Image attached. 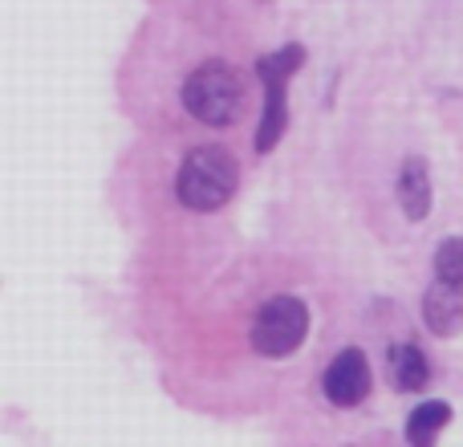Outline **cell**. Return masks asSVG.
Wrapping results in <instances>:
<instances>
[{"instance_id":"cell-1","label":"cell","mask_w":463,"mask_h":447,"mask_svg":"<svg viewBox=\"0 0 463 447\" xmlns=\"http://www.w3.org/2000/svg\"><path fill=\"white\" fill-rule=\"evenodd\" d=\"M248 106V81L224 57L195 65L184 81V110L203 127H232Z\"/></svg>"},{"instance_id":"cell-2","label":"cell","mask_w":463,"mask_h":447,"mask_svg":"<svg viewBox=\"0 0 463 447\" xmlns=\"http://www.w3.org/2000/svg\"><path fill=\"white\" fill-rule=\"evenodd\" d=\"M240 187V163L228 147L203 143L184 155L175 176V195L192 212H220Z\"/></svg>"},{"instance_id":"cell-3","label":"cell","mask_w":463,"mask_h":447,"mask_svg":"<svg viewBox=\"0 0 463 447\" xmlns=\"http://www.w3.org/2000/svg\"><path fill=\"white\" fill-rule=\"evenodd\" d=\"M305 65V45H280L272 53H264L256 62V78L264 90V106H260V122H256V151L269 155L272 147L285 138L288 130V78Z\"/></svg>"},{"instance_id":"cell-4","label":"cell","mask_w":463,"mask_h":447,"mask_svg":"<svg viewBox=\"0 0 463 447\" xmlns=\"http://www.w3.org/2000/svg\"><path fill=\"white\" fill-rule=\"evenodd\" d=\"M309 338V305L293 293H277L252 318V350L260 358H288Z\"/></svg>"},{"instance_id":"cell-5","label":"cell","mask_w":463,"mask_h":447,"mask_svg":"<svg viewBox=\"0 0 463 447\" xmlns=\"http://www.w3.org/2000/svg\"><path fill=\"white\" fill-rule=\"evenodd\" d=\"M370 362L366 354L358 350V346H345L342 354H337L334 362H329L326 378H321V391H326V399L334 403V407H358V403H366L370 395Z\"/></svg>"},{"instance_id":"cell-6","label":"cell","mask_w":463,"mask_h":447,"mask_svg":"<svg viewBox=\"0 0 463 447\" xmlns=\"http://www.w3.org/2000/svg\"><path fill=\"white\" fill-rule=\"evenodd\" d=\"M394 195H399V208L407 220H427L431 216V167H427V159H419V155H407L399 167V176H394Z\"/></svg>"},{"instance_id":"cell-7","label":"cell","mask_w":463,"mask_h":447,"mask_svg":"<svg viewBox=\"0 0 463 447\" xmlns=\"http://www.w3.org/2000/svg\"><path fill=\"white\" fill-rule=\"evenodd\" d=\"M423 321L435 338L463 334V289L448 281H431L423 293Z\"/></svg>"},{"instance_id":"cell-8","label":"cell","mask_w":463,"mask_h":447,"mask_svg":"<svg viewBox=\"0 0 463 447\" xmlns=\"http://www.w3.org/2000/svg\"><path fill=\"white\" fill-rule=\"evenodd\" d=\"M386 370H391V383L394 391L402 395H415L427 386V378H431V366H427L423 350L419 346H391V354H386Z\"/></svg>"},{"instance_id":"cell-9","label":"cell","mask_w":463,"mask_h":447,"mask_svg":"<svg viewBox=\"0 0 463 447\" xmlns=\"http://www.w3.org/2000/svg\"><path fill=\"white\" fill-rule=\"evenodd\" d=\"M448 423H451V407L443 399L419 403L407 415V447H435Z\"/></svg>"},{"instance_id":"cell-10","label":"cell","mask_w":463,"mask_h":447,"mask_svg":"<svg viewBox=\"0 0 463 447\" xmlns=\"http://www.w3.org/2000/svg\"><path fill=\"white\" fill-rule=\"evenodd\" d=\"M435 281L463 289V236H448L435 248Z\"/></svg>"}]
</instances>
